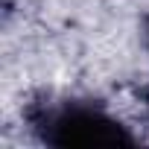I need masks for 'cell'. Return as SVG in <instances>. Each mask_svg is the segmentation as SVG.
<instances>
[{"label":"cell","instance_id":"obj_1","mask_svg":"<svg viewBox=\"0 0 149 149\" xmlns=\"http://www.w3.org/2000/svg\"><path fill=\"white\" fill-rule=\"evenodd\" d=\"M32 132L50 146H132L129 129L88 100H38L26 108Z\"/></svg>","mask_w":149,"mask_h":149},{"label":"cell","instance_id":"obj_2","mask_svg":"<svg viewBox=\"0 0 149 149\" xmlns=\"http://www.w3.org/2000/svg\"><path fill=\"white\" fill-rule=\"evenodd\" d=\"M146 41H149V18H146Z\"/></svg>","mask_w":149,"mask_h":149},{"label":"cell","instance_id":"obj_3","mask_svg":"<svg viewBox=\"0 0 149 149\" xmlns=\"http://www.w3.org/2000/svg\"><path fill=\"white\" fill-rule=\"evenodd\" d=\"M146 108H149V102H146Z\"/></svg>","mask_w":149,"mask_h":149}]
</instances>
